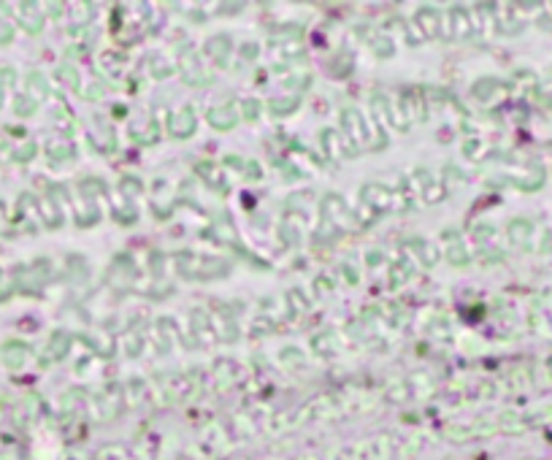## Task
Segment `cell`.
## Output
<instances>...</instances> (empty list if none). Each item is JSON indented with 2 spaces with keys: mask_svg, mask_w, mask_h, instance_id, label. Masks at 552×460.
Returning <instances> with one entry per match:
<instances>
[{
  "mask_svg": "<svg viewBox=\"0 0 552 460\" xmlns=\"http://www.w3.org/2000/svg\"><path fill=\"white\" fill-rule=\"evenodd\" d=\"M412 279V266H409V260H401V263H396V266L390 268V287L393 290H398L401 285H406Z\"/></svg>",
  "mask_w": 552,
  "mask_h": 460,
  "instance_id": "44dd1931",
  "label": "cell"
},
{
  "mask_svg": "<svg viewBox=\"0 0 552 460\" xmlns=\"http://www.w3.org/2000/svg\"><path fill=\"white\" fill-rule=\"evenodd\" d=\"M279 236H282V241L284 244H298L301 241V219L298 222H290V219H284L282 222V228H279Z\"/></svg>",
  "mask_w": 552,
  "mask_h": 460,
  "instance_id": "7402d4cb",
  "label": "cell"
},
{
  "mask_svg": "<svg viewBox=\"0 0 552 460\" xmlns=\"http://www.w3.org/2000/svg\"><path fill=\"white\" fill-rule=\"evenodd\" d=\"M474 97L477 100H482V103H487L490 97H498L503 93V84L498 81V79H479L477 84H474Z\"/></svg>",
  "mask_w": 552,
  "mask_h": 460,
  "instance_id": "5bb4252c",
  "label": "cell"
},
{
  "mask_svg": "<svg viewBox=\"0 0 552 460\" xmlns=\"http://www.w3.org/2000/svg\"><path fill=\"white\" fill-rule=\"evenodd\" d=\"M360 200H363L368 209H374V212H387V209H393V203H396V193L387 190L384 184L371 182V184H366V187L360 190Z\"/></svg>",
  "mask_w": 552,
  "mask_h": 460,
  "instance_id": "52a82bcc",
  "label": "cell"
},
{
  "mask_svg": "<svg viewBox=\"0 0 552 460\" xmlns=\"http://www.w3.org/2000/svg\"><path fill=\"white\" fill-rule=\"evenodd\" d=\"M206 120H209V125H211L214 130H233V127L238 125V120H241V109H238L233 100H227L222 106L209 109Z\"/></svg>",
  "mask_w": 552,
  "mask_h": 460,
  "instance_id": "ba28073f",
  "label": "cell"
},
{
  "mask_svg": "<svg viewBox=\"0 0 552 460\" xmlns=\"http://www.w3.org/2000/svg\"><path fill=\"white\" fill-rule=\"evenodd\" d=\"M152 65H154V73H152L154 79H165V76H171V71H174L163 57H152Z\"/></svg>",
  "mask_w": 552,
  "mask_h": 460,
  "instance_id": "4316f807",
  "label": "cell"
},
{
  "mask_svg": "<svg viewBox=\"0 0 552 460\" xmlns=\"http://www.w3.org/2000/svg\"><path fill=\"white\" fill-rule=\"evenodd\" d=\"M444 239L450 241V246H447V257H450V263L452 266H457V268H463V266H469L471 263V252L466 249V244L460 241V230H444Z\"/></svg>",
  "mask_w": 552,
  "mask_h": 460,
  "instance_id": "30bf717a",
  "label": "cell"
},
{
  "mask_svg": "<svg viewBox=\"0 0 552 460\" xmlns=\"http://www.w3.org/2000/svg\"><path fill=\"white\" fill-rule=\"evenodd\" d=\"M6 355H3V360H6V365L8 368H22L25 365V360H27V349L25 344H8L6 349H3Z\"/></svg>",
  "mask_w": 552,
  "mask_h": 460,
  "instance_id": "d6986e66",
  "label": "cell"
},
{
  "mask_svg": "<svg viewBox=\"0 0 552 460\" xmlns=\"http://www.w3.org/2000/svg\"><path fill=\"white\" fill-rule=\"evenodd\" d=\"M63 76H65V79H68V81H71L74 87H79V79H76V71H74V68H63Z\"/></svg>",
  "mask_w": 552,
  "mask_h": 460,
  "instance_id": "83f0119b",
  "label": "cell"
},
{
  "mask_svg": "<svg viewBox=\"0 0 552 460\" xmlns=\"http://www.w3.org/2000/svg\"><path fill=\"white\" fill-rule=\"evenodd\" d=\"M371 49H374L377 57H390V54H393V44H390V38H384V35H377V38L371 41Z\"/></svg>",
  "mask_w": 552,
  "mask_h": 460,
  "instance_id": "d4e9b609",
  "label": "cell"
},
{
  "mask_svg": "<svg viewBox=\"0 0 552 460\" xmlns=\"http://www.w3.org/2000/svg\"><path fill=\"white\" fill-rule=\"evenodd\" d=\"M450 38H455V41L471 35V17H469L466 8H460V6L450 8Z\"/></svg>",
  "mask_w": 552,
  "mask_h": 460,
  "instance_id": "4fadbf2b",
  "label": "cell"
},
{
  "mask_svg": "<svg viewBox=\"0 0 552 460\" xmlns=\"http://www.w3.org/2000/svg\"><path fill=\"white\" fill-rule=\"evenodd\" d=\"M206 54L217 63V65H227V57L233 54V41L227 38L225 33H220V35H211L209 41H206Z\"/></svg>",
  "mask_w": 552,
  "mask_h": 460,
  "instance_id": "7c38bea8",
  "label": "cell"
},
{
  "mask_svg": "<svg viewBox=\"0 0 552 460\" xmlns=\"http://www.w3.org/2000/svg\"><path fill=\"white\" fill-rule=\"evenodd\" d=\"M423 179H425V182H420V187H423V198H425L428 203H439V200L447 195L444 184H441V182H433V179H430V173H425V170H423Z\"/></svg>",
  "mask_w": 552,
  "mask_h": 460,
  "instance_id": "ac0fdd59",
  "label": "cell"
},
{
  "mask_svg": "<svg viewBox=\"0 0 552 460\" xmlns=\"http://www.w3.org/2000/svg\"><path fill=\"white\" fill-rule=\"evenodd\" d=\"M341 127H344V136L350 138L352 144L357 146H371V133H368V127H366V120H363V114L357 111V109H341Z\"/></svg>",
  "mask_w": 552,
  "mask_h": 460,
  "instance_id": "3957f363",
  "label": "cell"
},
{
  "mask_svg": "<svg viewBox=\"0 0 552 460\" xmlns=\"http://www.w3.org/2000/svg\"><path fill=\"white\" fill-rule=\"evenodd\" d=\"M68 347H71V336H68V333H54V336H51L49 349H47L44 363H51V360L65 358V355H68Z\"/></svg>",
  "mask_w": 552,
  "mask_h": 460,
  "instance_id": "9a60e30c",
  "label": "cell"
},
{
  "mask_svg": "<svg viewBox=\"0 0 552 460\" xmlns=\"http://www.w3.org/2000/svg\"><path fill=\"white\" fill-rule=\"evenodd\" d=\"M320 144L325 149V154L330 160H339V157H355L360 149L352 144L347 136H341V133H336V130H330L325 127L323 133H320Z\"/></svg>",
  "mask_w": 552,
  "mask_h": 460,
  "instance_id": "8992f818",
  "label": "cell"
},
{
  "mask_svg": "<svg viewBox=\"0 0 552 460\" xmlns=\"http://www.w3.org/2000/svg\"><path fill=\"white\" fill-rule=\"evenodd\" d=\"M98 460H130L125 447H120V444H111V447H103L101 452H98Z\"/></svg>",
  "mask_w": 552,
  "mask_h": 460,
  "instance_id": "cb8c5ba5",
  "label": "cell"
},
{
  "mask_svg": "<svg viewBox=\"0 0 552 460\" xmlns=\"http://www.w3.org/2000/svg\"><path fill=\"white\" fill-rule=\"evenodd\" d=\"M320 209H323V217L327 219V225L347 228V230H357V228H360L357 219H355V214L344 206V200H341L339 195H333V193L325 195L323 203H320Z\"/></svg>",
  "mask_w": 552,
  "mask_h": 460,
  "instance_id": "7a4b0ae2",
  "label": "cell"
},
{
  "mask_svg": "<svg viewBox=\"0 0 552 460\" xmlns=\"http://www.w3.org/2000/svg\"><path fill=\"white\" fill-rule=\"evenodd\" d=\"M163 388H165L171 401H193L201 392V379L198 376H179V374H174V376L163 379Z\"/></svg>",
  "mask_w": 552,
  "mask_h": 460,
  "instance_id": "5b68a950",
  "label": "cell"
},
{
  "mask_svg": "<svg viewBox=\"0 0 552 460\" xmlns=\"http://www.w3.org/2000/svg\"><path fill=\"white\" fill-rule=\"evenodd\" d=\"M238 109H241V117H244V120L254 122L260 117V103H257V100H244Z\"/></svg>",
  "mask_w": 552,
  "mask_h": 460,
  "instance_id": "484cf974",
  "label": "cell"
},
{
  "mask_svg": "<svg viewBox=\"0 0 552 460\" xmlns=\"http://www.w3.org/2000/svg\"><path fill=\"white\" fill-rule=\"evenodd\" d=\"M87 97H92V100H95V97H101V84H92V87H90V95Z\"/></svg>",
  "mask_w": 552,
  "mask_h": 460,
  "instance_id": "f1b7e54d",
  "label": "cell"
},
{
  "mask_svg": "<svg viewBox=\"0 0 552 460\" xmlns=\"http://www.w3.org/2000/svg\"><path fill=\"white\" fill-rule=\"evenodd\" d=\"M195 170L201 173L203 179L214 187V190H220V193H225V184H222V176H220V170H217V166H211V163H206V160H201L198 166H195Z\"/></svg>",
  "mask_w": 552,
  "mask_h": 460,
  "instance_id": "ffe728a7",
  "label": "cell"
},
{
  "mask_svg": "<svg viewBox=\"0 0 552 460\" xmlns=\"http://www.w3.org/2000/svg\"><path fill=\"white\" fill-rule=\"evenodd\" d=\"M195 125H198V120H195V111H193V106H184L179 114H174L171 117V122H168V136L171 138H176V141H181V138H190L193 133H195Z\"/></svg>",
  "mask_w": 552,
  "mask_h": 460,
  "instance_id": "9c48e42d",
  "label": "cell"
},
{
  "mask_svg": "<svg viewBox=\"0 0 552 460\" xmlns=\"http://www.w3.org/2000/svg\"><path fill=\"white\" fill-rule=\"evenodd\" d=\"M176 268L187 279H217V276L227 273V263L214 260V257H203V255H195V252H179L176 255Z\"/></svg>",
  "mask_w": 552,
  "mask_h": 460,
  "instance_id": "6da1fadb",
  "label": "cell"
},
{
  "mask_svg": "<svg viewBox=\"0 0 552 460\" xmlns=\"http://www.w3.org/2000/svg\"><path fill=\"white\" fill-rule=\"evenodd\" d=\"M406 244H409V246H412V249L420 255V260H423L428 268L436 266V260H439V252H436V246H433V244L423 241V239H409Z\"/></svg>",
  "mask_w": 552,
  "mask_h": 460,
  "instance_id": "2e32d148",
  "label": "cell"
},
{
  "mask_svg": "<svg viewBox=\"0 0 552 460\" xmlns=\"http://www.w3.org/2000/svg\"><path fill=\"white\" fill-rule=\"evenodd\" d=\"M179 73H181V79H184L190 87H206V84L211 81V76L203 73L201 60H198V54H195L193 49L179 51Z\"/></svg>",
  "mask_w": 552,
  "mask_h": 460,
  "instance_id": "277c9868",
  "label": "cell"
},
{
  "mask_svg": "<svg viewBox=\"0 0 552 460\" xmlns=\"http://www.w3.org/2000/svg\"><path fill=\"white\" fill-rule=\"evenodd\" d=\"M336 333H323V336H317V339H314V349H317V352H320V355H327V358H330V355H336Z\"/></svg>",
  "mask_w": 552,
  "mask_h": 460,
  "instance_id": "603a6c76",
  "label": "cell"
},
{
  "mask_svg": "<svg viewBox=\"0 0 552 460\" xmlns=\"http://www.w3.org/2000/svg\"><path fill=\"white\" fill-rule=\"evenodd\" d=\"M298 106H301V95L276 97V100L268 103V109H271V114H274V117H287V114H293Z\"/></svg>",
  "mask_w": 552,
  "mask_h": 460,
  "instance_id": "e0dca14e",
  "label": "cell"
},
{
  "mask_svg": "<svg viewBox=\"0 0 552 460\" xmlns=\"http://www.w3.org/2000/svg\"><path fill=\"white\" fill-rule=\"evenodd\" d=\"M414 22L420 24V30H423L425 38H436L439 30H441V14H439L433 6H423V8L414 14Z\"/></svg>",
  "mask_w": 552,
  "mask_h": 460,
  "instance_id": "8fae6325",
  "label": "cell"
}]
</instances>
